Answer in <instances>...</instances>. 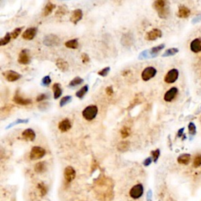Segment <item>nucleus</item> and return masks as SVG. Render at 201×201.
Listing matches in <instances>:
<instances>
[{"label": "nucleus", "mask_w": 201, "mask_h": 201, "mask_svg": "<svg viewBox=\"0 0 201 201\" xmlns=\"http://www.w3.org/2000/svg\"><path fill=\"white\" fill-rule=\"evenodd\" d=\"M153 7L158 12V15L160 18L165 19L169 15V9L167 7V2L163 0L155 1Z\"/></svg>", "instance_id": "f257e3e1"}, {"label": "nucleus", "mask_w": 201, "mask_h": 201, "mask_svg": "<svg viewBox=\"0 0 201 201\" xmlns=\"http://www.w3.org/2000/svg\"><path fill=\"white\" fill-rule=\"evenodd\" d=\"M97 112H98V109H97V106L91 105L87 106L83 109L82 115L84 119L88 121H91L96 117Z\"/></svg>", "instance_id": "f03ea898"}, {"label": "nucleus", "mask_w": 201, "mask_h": 201, "mask_svg": "<svg viewBox=\"0 0 201 201\" xmlns=\"http://www.w3.org/2000/svg\"><path fill=\"white\" fill-rule=\"evenodd\" d=\"M46 155V150L39 146H34L30 152V159L32 160H37V159H42Z\"/></svg>", "instance_id": "7ed1b4c3"}, {"label": "nucleus", "mask_w": 201, "mask_h": 201, "mask_svg": "<svg viewBox=\"0 0 201 201\" xmlns=\"http://www.w3.org/2000/svg\"><path fill=\"white\" fill-rule=\"evenodd\" d=\"M156 72H157V71L154 67H147L143 70L142 73H141V78L145 82H147L154 77Z\"/></svg>", "instance_id": "20e7f679"}, {"label": "nucleus", "mask_w": 201, "mask_h": 201, "mask_svg": "<svg viewBox=\"0 0 201 201\" xmlns=\"http://www.w3.org/2000/svg\"><path fill=\"white\" fill-rule=\"evenodd\" d=\"M17 61L20 65H29L30 63L31 57L29 50L24 49L20 51V54H19Z\"/></svg>", "instance_id": "39448f33"}, {"label": "nucleus", "mask_w": 201, "mask_h": 201, "mask_svg": "<svg viewBox=\"0 0 201 201\" xmlns=\"http://www.w3.org/2000/svg\"><path fill=\"white\" fill-rule=\"evenodd\" d=\"M2 75H3L5 79L9 82H15V81L18 80L21 78V75L17 73L15 71L12 70H7L2 72Z\"/></svg>", "instance_id": "423d86ee"}, {"label": "nucleus", "mask_w": 201, "mask_h": 201, "mask_svg": "<svg viewBox=\"0 0 201 201\" xmlns=\"http://www.w3.org/2000/svg\"><path fill=\"white\" fill-rule=\"evenodd\" d=\"M60 39L55 35L50 34V35H47L45 36L43 39V43L46 46L48 47H53V46H57L60 44Z\"/></svg>", "instance_id": "0eeeda50"}, {"label": "nucleus", "mask_w": 201, "mask_h": 201, "mask_svg": "<svg viewBox=\"0 0 201 201\" xmlns=\"http://www.w3.org/2000/svg\"><path fill=\"white\" fill-rule=\"evenodd\" d=\"M178 75H179V72H178V69H171V70H170L169 72L167 73V75H165L164 81L167 83H174L178 79Z\"/></svg>", "instance_id": "6e6552de"}, {"label": "nucleus", "mask_w": 201, "mask_h": 201, "mask_svg": "<svg viewBox=\"0 0 201 201\" xmlns=\"http://www.w3.org/2000/svg\"><path fill=\"white\" fill-rule=\"evenodd\" d=\"M143 192H144V189H143L142 185H136L134 187H132V189L130 191V196L134 199H138L142 196Z\"/></svg>", "instance_id": "1a4fd4ad"}, {"label": "nucleus", "mask_w": 201, "mask_h": 201, "mask_svg": "<svg viewBox=\"0 0 201 201\" xmlns=\"http://www.w3.org/2000/svg\"><path fill=\"white\" fill-rule=\"evenodd\" d=\"M162 36V31L158 29H153L146 33L145 39L148 41H154Z\"/></svg>", "instance_id": "9d476101"}, {"label": "nucleus", "mask_w": 201, "mask_h": 201, "mask_svg": "<svg viewBox=\"0 0 201 201\" xmlns=\"http://www.w3.org/2000/svg\"><path fill=\"white\" fill-rule=\"evenodd\" d=\"M37 34L36 28H29L22 34V38L25 40H32Z\"/></svg>", "instance_id": "9b49d317"}, {"label": "nucleus", "mask_w": 201, "mask_h": 201, "mask_svg": "<svg viewBox=\"0 0 201 201\" xmlns=\"http://www.w3.org/2000/svg\"><path fill=\"white\" fill-rule=\"evenodd\" d=\"M64 175L66 181H67V182H71V181H73L75 178V171L74 170V168H72V167H67V168L65 169Z\"/></svg>", "instance_id": "f8f14e48"}, {"label": "nucleus", "mask_w": 201, "mask_h": 201, "mask_svg": "<svg viewBox=\"0 0 201 201\" xmlns=\"http://www.w3.org/2000/svg\"><path fill=\"white\" fill-rule=\"evenodd\" d=\"M21 136L22 137H23L24 140L28 141H35V137H36L35 131H34L32 129H30V128L25 130V131L22 132Z\"/></svg>", "instance_id": "ddd939ff"}, {"label": "nucleus", "mask_w": 201, "mask_h": 201, "mask_svg": "<svg viewBox=\"0 0 201 201\" xmlns=\"http://www.w3.org/2000/svg\"><path fill=\"white\" fill-rule=\"evenodd\" d=\"M71 127H72V123H71V121L68 118L62 119L58 123V129L61 132H66V131H69Z\"/></svg>", "instance_id": "4468645a"}, {"label": "nucleus", "mask_w": 201, "mask_h": 201, "mask_svg": "<svg viewBox=\"0 0 201 201\" xmlns=\"http://www.w3.org/2000/svg\"><path fill=\"white\" fill-rule=\"evenodd\" d=\"M177 94H178V88L175 87H171V89L167 91L166 94H164V97H163L164 100L167 102H171V100L176 97Z\"/></svg>", "instance_id": "2eb2a0df"}, {"label": "nucleus", "mask_w": 201, "mask_h": 201, "mask_svg": "<svg viewBox=\"0 0 201 201\" xmlns=\"http://www.w3.org/2000/svg\"><path fill=\"white\" fill-rule=\"evenodd\" d=\"M83 18V11L80 9L75 10L72 12V16H71L70 20L72 24L76 25L79 21H80Z\"/></svg>", "instance_id": "dca6fc26"}, {"label": "nucleus", "mask_w": 201, "mask_h": 201, "mask_svg": "<svg viewBox=\"0 0 201 201\" xmlns=\"http://www.w3.org/2000/svg\"><path fill=\"white\" fill-rule=\"evenodd\" d=\"M13 100H14L16 104L20 105H29L32 104V100L31 99L24 98L21 96L19 95L18 94H16L14 95Z\"/></svg>", "instance_id": "f3484780"}, {"label": "nucleus", "mask_w": 201, "mask_h": 201, "mask_svg": "<svg viewBox=\"0 0 201 201\" xmlns=\"http://www.w3.org/2000/svg\"><path fill=\"white\" fill-rule=\"evenodd\" d=\"M190 15V10L185 6H180L178 7V17L180 18H187Z\"/></svg>", "instance_id": "a211bd4d"}, {"label": "nucleus", "mask_w": 201, "mask_h": 201, "mask_svg": "<svg viewBox=\"0 0 201 201\" xmlns=\"http://www.w3.org/2000/svg\"><path fill=\"white\" fill-rule=\"evenodd\" d=\"M190 49L193 52L199 53L201 51V40L199 39H195L190 44Z\"/></svg>", "instance_id": "6ab92c4d"}, {"label": "nucleus", "mask_w": 201, "mask_h": 201, "mask_svg": "<svg viewBox=\"0 0 201 201\" xmlns=\"http://www.w3.org/2000/svg\"><path fill=\"white\" fill-rule=\"evenodd\" d=\"M56 66L60 69L61 72H66L69 69V66L68 62L66 60H65L64 59L59 58L57 59V61H56Z\"/></svg>", "instance_id": "aec40b11"}, {"label": "nucleus", "mask_w": 201, "mask_h": 201, "mask_svg": "<svg viewBox=\"0 0 201 201\" xmlns=\"http://www.w3.org/2000/svg\"><path fill=\"white\" fill-rule=\"evenodd\" d=\"M56 8V6L54 3H52L51 2H48L47 3V5L44 7L43 10H42V16L43 17H47L48 15H50L51 13L53 12V10Z\"/></svg>", "instance_id": "412c9836"}, {"label": "nucleus", "mask_w": 201, "mask_h": 201, "mask_svg": "<svg viewBox=\"0 0 201 201\" xmlns=\"http://www.w3.org/2000/svg\"><path fill=\"white\" fill-rule=\"evenodd\" d=\"M190 159H191V156L190 154L185 153V154H182L178 156V162L180 164L187 165L190 162Z\"/></svg>", "instance_id": "4be33fe9"}, {"label": "nucleus", "mask_w": 201, "mask_h": 201, "mask_svg": "<svg viewBox=\"0 0 201 201\" xmlns=\"http://www.w3.org/2000/svg\"><path fill=\"white\" fill-rule=\"evenodd\" d=\"M53 91H54V99H58L62 94L61 87L59 83H54L52 87Z\"/></svg>", "instance_id": "5701e85b"}, {"label": "nucleus", "mask_w": 201, "mask_h": 201, "mask_svg": "<svg viewBox=\"0 0 201 201\" xmlns=\"http://www.w3.org/2000/svg\"><path fill=\"white\" fill-rule=\"evenodd\" d=\"M35 171L38 174H42L47 170V164L45 162H39L35 166Z\"/></svg>", "instance_id": "b1692460"}, {"label": "nucleus", "mask_w": 201, "mask_h": 201, "mask_svg": "<svg viewBox=\"0 0 201 201\" xmlns=\"http://www.w3.org/2000/svg\"><path fill=\"white\" fill-rule=\"evenodd\" d=\"M164 47V44H160V45L157 46V47H153V48L150 50V55L153 56V57H155L159 52H160V50H162Z\"/></svg>", "instance_id": "393cba45"}, {"label": "nucleus", "mask_w": 201, "mask_h": 201, "mask_svg": "<svg viewBox=\"0 0 201 201\" xmlns=\"http://www.w3.org/2000/svg\"><path fill=\"white\" fill-rule=\"evenodd\" d=\"M65 47L69 49H77L79 47V42H78V39H71V40L67 41V42L65 43Z\"/></svg>", "instance_id": "a878e982"}, {"label": "nucleus", "mask_w": 201, "mask_h": 201, "mask_svg": "<svg viewBox=\"0 0 201 201\" xmlns=\"http://www.w3.org/2000/svg\"><path fill=\"white\" fill-rule=\"evenodd\" d=\"M130 148V142L128 141H121L118 144L117 149L120 152H126Z\"/></svg>", "instance_id": "bb28decb"}, {"label": "nucleus", "mask_w": 201, "mask_h": 201, "mask_svg": "<svg viewBox=\"0 0 201 201\" xmlns=\"http://www.w3.org/2000/svg\"><path fill=\"white\" fill-rule=\"evenodd\" d=\"M88 88L89 87L87 85H85L84 87H83L81 89H79L77 92L75 93V96L79 98H83V97L85 96V94H87V91H88Z\"/></svg>", "instance_id": "cd10ccee"}, {"label": "nucleus", "mask_w": 201, "mask_h": 201, "mask_svg": "<svg viewBox=\"0 0 201 201\" xmlns=\"http://www.w3.org/2000/svg\"><path fill=\"white\" fill-rule=\"evenodd\" d=\"M11 35H10V33H7L3 37H2L1 40H0V45L1 46H5L7 44H8L9 42L11 40Z\"/></svg>", "instance_id": "c85d7f7f"}, {"label": "nucleus", "mask_w": 201, "mask_h": 201, "mask_svg": "<svg viewBox=\"0 0 201 201\" xmlns=\"http://www.w3.org/2000/svg\"><path fill=\"white\" fill-rule=\"evenodd\" d=\"M66 13H67V10H66L65 7V6H60V7H58V10L56 12V17H63L65 14H66Z\"/></svg>", "instance_id": "c756f323"}, {"label": "nucleus", "mask_w": 201, "mask_h": 201, "mask_svg": "<svg viewBox=\"0 0 201 201\" xmlns=\"http://www.w3.org/2000/svg\"><path fill=\"white\" fill-rule=\"evenodd\" d=\"M178 52V49L177 48H171L167 50L164 52V54H163V57H170V56L175 55Z\"/></svg>", "instance_id": "7c9ffc66"}, {"label": "nucleus", "mask_w": 201, "mask_h": 201, "mask_svg": "<svg viewBox=\"0 0 201 201\" xmlns=\"http://www.w3.org/2000/svg\"><path fill=\"white\" fill-rule=\"evenodd\" d=\"M83 82V79L82 78L75 77V78H74V79H72L70 83H69V86L71 87H76V86H78V85H79V84L82 83Z\"/></svg>", "instance_id": "2f4dec72"}, {"label": "nucleus", "mask_w": 201, "mask_h": 201, "mask_svg": "<svg viewBox=\"0 0 201 201\" xmlns=\"http://www.w3.org/2000/svg\"><path fill=\"white\" fill-rule=\"evenodd\" d=\"M120 134L123 138H127L131 134V129L129 127H123L121 129Z\"/></svg>", "instance_id": "473e14b6"}, {"label": "nucleus", "mask_w": 201, "mask_h": 201, "mask_svg": "<svg viewBox=\"0 0 201 201\" xmlns=\"http://www.w3.org/2000/svg\"><path fill=\"white\" fill-rule=\"evenodd\" d=\"M72 99V98L71 96H65V97H64L60 100V107H63V106H65V105H67L68 103L71 102Z\"/></svg>", "instance_id": "72a5a7b5"}, {"label": "nucleus", "mask_w": 201, "mask_h": 201, "mask_svg": "<svg viewBox=\"0 0 201 201\" xmlns=\"http://www.w3.org/2000/svg\"><path fill=\"white\" fill-rule=\"evenodd\" d=\"M21 30H22V28H17V29H14V30L10 33L12 39H17V37L19 36V35L20 34V32H21Z\"/></svg>", "instance_id": "f704fd0d"}, {"label": "nucleus", "mask_w": 201, "mask_h": 201, "mask_svg": "<svg viewBox=\"0 0 201 201\" xmlns=\"http://www.w3.org/2000/svg\"><path fill=\"white\" fill-rule=\"evenodd\" d=\"M151 154H152V156H153V161H154L155 163H156L158 159H159V155H160V150H159V149H156V150L152 151V152H151Z\"/></svg>", "instance_id": "c9c22d12"}, {"label": "nucleus", "mask_w": 201, "mask_h": 201, "mask_svg": "<svg viewBox=\"0 0 201 201\" xmlns=\"http://www.w3.org/2000/svg\"><path fill=\"white\" fill-rule=\"evenodd\" d=\"M38 189H39L41 196H45L46 193H47V189L45 186V185H44L43 183H39V184L38 185Z\"/></svg>", "instance_id": "e433bc0d"}, {"label": "nucleus", "mask_w": 201, "mask_h": 201, "mask_svg": "<svg viewBox=\"0 0 201 201\" xmlns=\"http://www.w3.org/2000/svg\"><path fill=\"white\" fill-rule=\"evenodd\" d=\"M29 122V119H17V120L15 121V122L12 123H10V125L8 126L7 127V129H9V128L12 127H14V125H17V124H19V123H28Z\"/></svg>", "instance_id": "4c0bfd02"}, {"label": "nucleus", "mask_w": 201, "mask_h": 201, "mask_svg": "<svg viewBox=\"0 0 201 201\" xmlns=\"http://www.w3.org/2000/svg\"><path fill=\"white\" fill-rule=\"evenodd\" d=\"M201 166V155H198L195 157L193 160V167L196 168H199Z\"/></svg>", "instance_id": "58836bf2"}, {"label": "nucleus", "mask_w": 201, "mask_h": 201, "mask_svg": "<svg viewBox=\"0 0 201 201\" xmlns=\"http://www.w3.org/2000/svg\"><path fill=\"white\" fill-rule=\"evenodd\" d=\"M109 72H110V67H106V68H104L103 69H101L100 71H99V72H97V74H98L100 76L105 77V76H106V75L109 74Z\"/></svg>", "instance_id": "ea45409f"}, {"label": "nucleus", "mask_w": 201, "mask_h": 201, "mask_svg": "<svg viewBox=\"0 0 201 201\" xmlns=\"http://www.w3.org/2000/svg\"><path fill=\"white\" fill-rule=\"evenodd\" d=\"M50 83H51V79H50V77L49 76V75H47V76H45V77L42 78V86H44V87H47V86L50 85Z\"/></svg>", "instance_id": "a19ab883"}, {"label": "nucleus", "mask_w": 201, "mask_h": 201, "mask_svg": "<svg viewBox=\"0 0 201 201\" xmlns=\"http://www.w3.org/2000/svg\"><path fill=\"white\" fill-rule=\"evenodd\" d=\"M189 131H190V134H193V135H194L196 134V126H195V124L193 123H190L189 124Z\"/></svg>", "instance_id": "79ce46f5"}, {"label": "nucleus", "mask_w": 201, "mask_h": 201, "mask_svg": "<svg viewBox=\"0 0 201 201\" xmlns=\"http://www.w3.org/2000/svg\"><path fill=\"white\" fill-rule=\"evenodd\" d=\"M49 98L48 95L47 94H40L38 97H36V101H42V100H46Z\"/></svg>", "instance_id": "37998d69"}, {"label": "nucleus", "mask_w": 201, "mask_h": 201, "mask_svg": "<svg viewBox=\"0 0 201 201\" xmlns=\"http://www.w3.org/2000/svg\"><path fill=\"white\" fill-rule=\"evenodd\" d=\"M81 59H82V61L83 62L84 64H87V63L90 61L89 56H88V54H85V53L82 54V55H81Z\"/></svg>", "instance_id": "c03bdc74"}, {"label": "nucleus", "mask_w": 201, "mask_h": 201, "mask_svg": "<svg viewBox=\"0 0 201 201\" xmlns=\"http://www.w3.org/2000/svg\"><path fill=\"white\" fill-rule=\"evenodd\" d=\"M105 92L109 96H112L113 94V93H114L113 89H112V87H111V86L110 87H108L105 89Z\"/></svg>", "instance_id": "a18cd8bd"}, {"label": "nucleus", "mask_w": 201, "mask_h": 201, "mask_svg": "<svg viewBox=\"0 0 201 201\" xmlns=\"http://www.w3.org/2000/svg\"><path fill=\"white\" fill-rule=\"evenodd\" d=\"M152 160H153V159H152V158H151V157L147 158V159H146L144 161V163H143V164H144L145 167H148V166H149V165L151 164V163H152Z\"/></svg>", "instance_id": "49530a36"}, {"label": "nucleus", "mask_w": 201, "mask_h": 201, "mask_svg": "<svg viewBox=\"0 0 201 201\" xmlns=\"http://www.w3.org/2000/svg\"><path fill=\"white\" fill-rule=\"evenodd\" d=\"M183 131H184V128H181V129H180L179 131H178V137H181V136L182 135Z\"/></svg>", "instance_id": "de8ad7c7"}, {"label": "nucleus", "mask_w": 201, "mask_h": 201, "mask_svg": "<svg viewBox=\"0 0 201 201\" xmlns=\"http://www.w3.org/2000/svg\"><path fill=\"white\" fill-rule=\"evenodd\" d=\"M148 201H150V199H151V197H152V192L150 191V190H149V193H148Z\"/></svg>", "instance_id": "09e8293b"}]
</instances>
